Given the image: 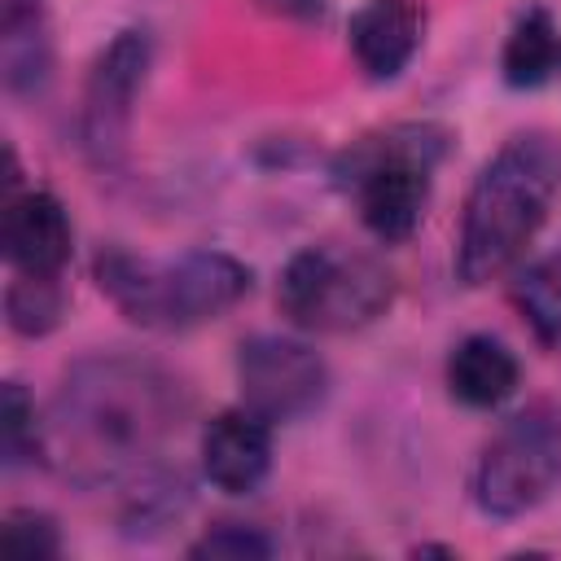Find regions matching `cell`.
Segmentation results:
<instances>
[{
    "label": "cell",
    "instance_id": "6da1fadb",
    "mask_svg": "<svg viewBox=\"0 0 561 561\" xmlns=\"http://www.w3.org/2000/svg\"><path fill=\"white\" fill-rule=\"evenodd\" d=\"M184 412L188 394L167 368L131 355H88L57 390L39 456L83 486L140 478Z\"/></svg>",
    "mask_w": 561,
    "mask_h": 561
},
{
    "label": "cell",
    "instance_id": "2e32d148",
    "mask_svg": "<svg viewBox=\"0 0 561 561\" xmlns=\"http://www.w3.org/2000/svg\"><path fill=\"white\" fill-rule=\"evenodd\" d=\"M66 316V289L61 276H22L13 272L4 289V320L18 337H44Z\"/></svg>",
    "mask_w": 561,
    "mask_h": 561
},
{
    "label": "cell",
    "instance_id": "ac0fdd59",
    "mask_svg": "<svg viewBox=\"0 0 561 561\" xmlns=\"http://www.w3.org/2000/svg\"><path fill=\"white\" fill-rule=\"evenodd\" d=\"M0 543L13 561H53L61 552V535H57V522L39 508H13L4 517V530H0Z\"/></svg>",
    "mask_w": 561,
    "mask_h": 561
},
{
    "label": "cell",
    "instance_id": "9a60e30c",
    "mask_svg": "<svg viewBox=\"0 0 561 561\" xmlns=\"http://www.w3.org/2000/svg\"><path fill=\"white\" fill-rule=\"evenodd\" d=\"M513 307L543 346H561V254L530 259L513 276Z\"/></svg>",
    "mask_w": 561,
    "mask_h": 561
},
{
    "label": "cell",
    "instance_id": "d6986e66",
    "mask_svg": "<svg viewBox=\"0 0 561 561\" xmlns=\"http://www.w3.org/2000/svg\"><path fill=\"white\" fill-rule=\"evenodd\" d=\"M188 557H210V561H259L272 557V539L250 526V522H215L202 539L188 543Z\"/></svg>",
    "mask_w": 561,
    "mask_h": 561
},
{
    "label": "cell",
    "instance_id": "5bb4252c",
    "mask_svg": "<svg viewBox=\"0 0 561 561\" xmlns=\"http://www.w3.org/2000/svg\"><path fill=\"white\" fill-rule=\"evenodd\" d=\"M500 70H504V83L513 88H539L561 70V26L543 4L526 9L513 22L500 53Z\"/></svg>",
    "mask_w": 561,
    "mask_h": 561
},
{
    "label": "cell",
    "instance_id": "7c38bea8",
    "mask_svg": "<svg viewBox=\"0 0 561 561\" xmlns=\"http://www.w3.org/2000/svg\"><path fill=\"white\" fill-rule=\"evenodd\" d=\"M517 381H522L517 355L491 333H469L447 355V390L465 408H482V412L500 408L517 390Z\"/></svg>",
    "mask_w": 561,
    "mask_h": 561
},
{
    "label": "cell",
    "instance_id": "8992f818",
    "mask_svg": "<svg viewBox=\"0 0 561 561\" xmlns=\"http://www.w3.org/2000/svg\"><path fill=\"white\" fill-rule=\"evenodd\" d=\"M561 482V408L530 403L513 412L473 465V500L486 517H522Z\"/></svg>",
    "mask_w": 561,
    "mask_h": 561
},
{
    "label": "cell",
    "instance_id": "7a4b0ae2",
    "mask_svg": "<svg viewBox=\"0 0 561 561\" xmlns=\"http://www.w3.org/2000/svg\"><path fill=\"white\" fill-rule=\"evenodd\" d=\"M557 184L561 149L548 131H517L495 149V158L478 171L460 215L456 272L465 285H486L526 254L548 219Z\"/></svg>",
    "mask_w": 561,
    "mask_h": 561
},
{
    "label": "cell",
    "instance_id": "8fae6325",
    "mask_svg": "<svg viewBox=\"0 0 561 561\" xmlns=\"http://www.w3.org/2000/svg\"><path fill=\"white\" fill-rule=\"evenodd\" d=\"M346 39L368 79H399L425 39V4L421 0H364L346 22Z\"/></svg>",
    "mask_w": 561,
    "mask_h": 561
},
{
    "label": "cell",
    "instance_id": "5b68a950",
    "mask_svg": "<svg viewBox=\"0 0 561 561\" xmlns=\"http://www.w3.org/2000/svg\"><path fill=\"white\" fill-rule=\"evenodd\" d=\"M394 276L373 254L337 241L302 245L276 280V307L294 329L307 333H355L386 316Z\"/></svg>",
    "mask_w": 561,
    "mask_h": 561
},
{
    "label": "cell",
    "instance_id": "52a82bcc",
    "mask_svg": "<svg viewBox=\"0 0 561 561\" xmlns=\"http://www.w3.org/2000/svg\"><path fill=\"white\" fill-rule=\"evenodd\" d=\"M237 386H241V403L250 412H259L272 425L276 421L285 425L324 403L329 368L298 337L254 333L237 346Z\"/></svg>",
    "mask_w": 561,
    "mask_h": 561
},
{
    "label": "cell",
    "instance_id": "3957f363",
    "mask_svg": "<svg viewBox=\"0 0 561 561\" xmlns=\"http://www.w3.org/2000/svg\"><path fill=\"white\" fill-rule=\"evenodd\" d=\"M101 294L140 329H193L219 320L250 294V267L224 250H184L175 259H145L131 250H101L92 263Z\"/></svg>",
    "mask_w": 561,
    "mask_h": 561
},
{
    "label": "cell",
    "instance_id": "ffe728a7",
    "mask_svg": "<svg viewBox=\"0 0 561 561\" xmlns=\"http://www.w3.org/2000/svg\"><path fill=\"white\" fill-rule=\"evenodd\" d=\"M254 4L272 18H285V22H316L329 0H254Z\"/></svg>",
    "mask_w": 561,
    "mask_h": 561
},
{
    "label": "cell",
    "instance_id": "277c9868",
    "mask_svg": "<svg viewBox=\"0 0 561 561\" xmlns=\"http://www.w3.org/2000/svg\"><path fill=\"white\" fill-rule=\"evenodd\" d=\"M447 145L451 131L438 123H399L342 149L333 175L351 193L359 224L377 241L394 245L421 228L434 188V167L447 158Z\"/></svg>",
    "mask_w": 561,
    "mask_h": 561
},
{
    "label": "cell",
    "instance_id": "30bf717a",
    "mask_svg": "<svg viewBox=\"0 0 561 561\" xmlns=\"http://www.w3.org/2000/svg\"><path fill=\"white\" fill-rule=\"evenodd\" d=\"M202 478L224 495H250L272 473V421L259 412L228 408L206 421L202 430Z\"/></svg>",
    "mask_w": 561,
    "mask_h": 561
},
{
    "label": "cell",
    "instance_id": "e0dca14e",
    "mask_svg": "<svg viewBox=\"0 0 561 561\" xmlns=\"http://www.w3.org/2000/svg\"><path fill=\"white\" fill-rule=\"evenodd\" d=\"M0 447H4L9 469L39 456V447H44V425L35 421V403L18 381H4V390H0Z\"/></svg>",
    "mask_w": 561,
    "mask_h": 561
},
{
    "label": "cell",
    "instance_id": "4fadbf2b",
    "mask_svg": "<svg viewBox=\"0 0 561 561\" xmlns=\"http://www.w3.org/2000/svg\"><path fill=\"white\" fill-rule=\"evenodd\" d=\"M53 75V39L39 0H4L0 13V79L13 96H35Z\"/></svg>",
    "mask_w": 561,
    "mask_h": 561
},
{
    "label": "cell",
    "instance_id": "ba28073f",
    "mask_svg": "<svg viewBox=\"0 0 561 561\" xmlns=\"http://www.w3.org/2000/svg\"><path fill=\"white\" fill-rule=\"evenodd\" d=\"M149 57L153 48L145 31H118L88 70L79 127H83V149L96 167L118 162L127 149V127H131L136 96L149 75Z\"/></svg>",
    "mask_w": 561,
    "mask_h": 561
},
{
    "label": "cell",
    "instance_id": "9c48e42d",
    "mask_svg": "<svg viewBox=\"0 0 561 561\" xmlns=\"http://www.w3.org/2000/svg\"><path fill=\"white\" fill-rule=\"evenodd\" d=\"M0 250H4V263L22 276H61L70 263V250H75L66 206L44 188L4 197Z\"/></svg>",
    "mask_w": 561,
    "mask_h": 561
}]
</instances>
